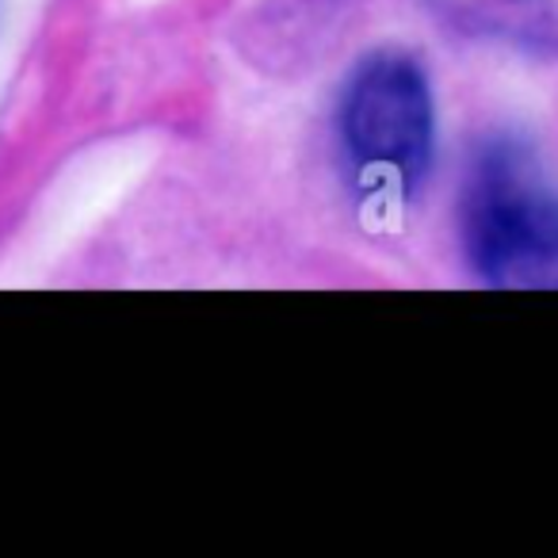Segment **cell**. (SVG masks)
<instances>
[{
    "mask_svg": "<svg viewBox=\"0 0 558 558\" xmlns=\"http://www.w3.org/2000/svg\"><path fill=\"white\" fill-rule=\"evenodd\" d=\"M337 126L360 199L402 207L417 195L433 165L436 111L425 70L410 54L364 58L344 85Z\"/></svg>",
    "mask_w": 558,
    "mask_h": 558,
    "instance_id": "cell-2",
    "label": "cell"
},
{
    "mask_svg": "<svg viewBox=\"0 0 558 558\" xmlns=\"http://www.w3.org/2000/svg\"><path fill=\"white\" fill-rule=\"evenodd\" d=\"M433 4L471 35L558 54V0H433Z\"/></svg>",
    "mask_w": 558,
    "mask_h": 558,
    "instance_id": "cell-3",
    "label": "cell"
},
{
    "mask_svg": "<svg viewBox=\"0 0 558 558\" xmlns=\"http://www.w3.org/2000/svg\"><path fill=\"white\" fill-rule=\"evenodd\" d=\"M459 230L489 288L558 291V184L520 142H489L463 180Z\"/></svg>",
    "mask_w": 558,
    "mask_h": 558,
    "instance_id": "cell-1",
    "label": "cell"
}]
</instances>
